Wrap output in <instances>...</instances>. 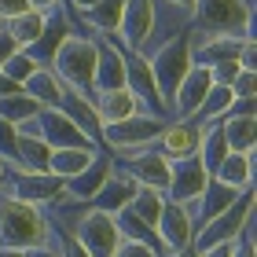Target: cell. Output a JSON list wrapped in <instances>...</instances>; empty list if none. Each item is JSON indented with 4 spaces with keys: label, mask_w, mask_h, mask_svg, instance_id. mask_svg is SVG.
Instances as JSON below:
<instances>
[{
    "label": "cell",
    "mask_w": 257,
    "mask_h": 257,
    "mask_svg": "<svg viewBox=\"0 0 257 257\" xmlns=\"http://www.w3.org/2000/svg\"><path fill=\"white\" fill-rule=\"evenodd\" d=\"M118 166L140 184V188H155V191L166 195V184H169V162L162 158L155 147H147L144 155H136V158H128V162H118Z\"/></svg>",
    "instance_id": "2e32d148"
},
{
    "label": "cell",
    "mask_w": 257,
    "mask_h": 257,
    "mask_svg": "<svg viewBox=\"0 0 257 257\" xmlns=\"http://www.w3.org/2000/svg\"><path fill=\"white\" fill-rule=\"evenodd\" d=\"M220 133H224L228 151L250 155L253 144H257V118H235V114H224V118H220Z\"/></svg>",
    "instance_id": "484cf974"
},
{
    "label": "cell",
    "mask_w": 257,
    "mask_h": 257,
    "mask_svg": "<svg viewBox=\"0 0 257 257\" xmlns=\"http://www.w3.org/2000/svg\"><path fill=\"white\" fill-rule=\"evenodd\" d=\"M0 30H4V22H0Z\"/></svg>",
    "instance_id": "816d5d0a"
},
{
    "label": "cell",
    "mask_w": 257,
    "mask_h": 257,
    "mask_svg": "<svg viewBox=\"0 0 257 257\" xmlns=\"http://www.w3.org/2000/svg\"><path fill=\"white\" fill-rule=\"evenodd\" d=\"M48 228H52V239H55L52 246L59 250V257H88V250L81 246V242H77L74 235H70L66 228H59V224H52V220H48Z\"/></svg>",
    "instance_id": "836d02e7"
},
{
    "label": "cell",
    "mask_w": 257,
    "mask_h": 257,
    "mask_svg": "<svg viewBox=\"0 0 257 257\" xmlns=\"http://www.w3.org/2000/svg\"><path fill=\"white\" fill-rule=\"evenodd\" d=\"M202 257H231V242H224V246H213V250H206Z\"/></svg>",
    "instance_id": "7dc6e473"
},
{
    "label": "cell",
    "mask_w": 257,
    "mask_h": 257,
    "mask_svg": "<svg viewBox=\"0 0 257 257\" xmlns=\"http://www.w3.org/2000/svg\"><path fill=\"white\" fill-rule=\"evenodd\" d=\"M37 114H41V107L26 96V92H15V96L0 99V118L11 121V125H30V121H37Z\"/></svg>",
    "instance_id": "1f68e13d"
},
{
    "label": "cell",
    "mask_w": 257,
    "mask_h": 257,
    "mask_svg": "<svg viewBox=\"0 0 257 257\" xmlns=\"http://www.w3.org/2000/svg\"><path fill=\"white\" fill-rule=\"evenodd\" d=\"M253 177H257V155L250 151V155H235V151H228L224 162L217 166L213 180L228 184V188L235 191H253Z\"/></svg>",
    "instance_id": "7402d4cb"
},
{
    "label": "cell",
    "mask_w": 257,
    "mask_h": 257,
    "mask_svg": "<svg viewBox=\"0 0 257 257\" xmlns=\"http://www.w3.org/2000/svg\"><path fill=\"white\" fill-rule=\"evenodd\" d=\"M30 125H33V133H37L52 151H59V147H96L63 110H41L37 121H30Z\"/></svg>",
    "instance_id": "7c38bea8"
},
{
    "label": "cell",
    "mask_w": 257,
    "mask_h": 257,
    "mask_svg": "<svg viewBox=\"0 0 257 257\" xmlns=\"http://www.w3.org/2000/svg\"><path fill=\"white\" fill-rule=\"evenodd\" d=\"M26 257H59L55 246H37V250H26Z\"/></svg>",
    "instance_id": "bcb514c9"
},
{
    "label": "cell",
    "mask_w": 257,
    "mask_h": 257,
    "mask_svg": "<svg viewBox=\"0 0 257 257\" xmlns=\"http://www.w3.org/2000/svg\"><path fill=\"white\" fill-rule=\"evenodd\" d=\"M228 114H235V118H257V114H253V99H235Z\"/></svg>",
    "instance_id": "7bdbcfd3"
},
{
    "label": "cell",
    "mask_w": 257,
    "mask_h": 257,
    "mask_svg": "<svg viewBox=\"0 0 257 257\" xmlns=\"http://www.w3.org/2000/svg\"><path fill=\"white\" fill-rule=\"evenodd\" d=\"M59 110H63L66 118L74 121V125H77V128H81V133H85L88 140H92V144L99 147V128H103V125H99V114H96V107H92V96H81V92H66Z\"/></svg>",
    "instance_id": "cb8c5ba5"
},
{
    "label": "cell",
    "mask_w": 257,
    "mask_h": 257,
    "mask_svg": "<svg viewBox=\"0 0 257 257\" xmlns=\"http://www.w3.org/2000/svg\"><path fill=\"white\" fill-rule=\"evenodd\" d=\"M52 74L70 92L92 96V85H96V37L92 33H70L52 59Z\"/></svg>",
    "instance_id": "3957f363"
},
{
    "label": "cell",
    "mask_w": 257,
    "mask_h": 257,
    "mask_svg": "<svg viewBox=\"0 0 257 257\" xmlns=\"http://www.w3.org/2000/svg\"><path fill=\"white\" fill-rule=\"evenodd\" d=\"M15 52H19V44L8 37V30H0V66H4V63H8Z\"/></svg>",
    "instance_id": "60d3db41"
},
{
    "label": "cell",
    "mask_w": 257,
    "mask_h": 257,
    "mask_svg": "<svg viewBox=\"0 0 257 257\" xmlns=\"http://www.w3.org/2000/svg\"><path fill=\"white\" fill-rule=\"evenodd\" d=\"M191 26L202 33L253 37V0H195Z\"/></svg>",
    "instance_id": "277c9868"
},
{
    "label": "cell",
    "mask_w": 257,
    "mask_h": 257,
    "mask_svg": "<svg viewBox=\"0 0 257 257\" xmlns=\"http://www.w3.org/2000/svg\"><path fill=\"white\" fill-rule=\"evenodd\" d=\"M96 4H99V0H70V8H74L77 15H88V11L96 8Z\"/></svg>",
    "instance_id": "ee69618b"
},
{
    "label": "cell",
    "mask_w": 257,
    "mask_h": 257,
    "mask_svg": "<svg viewBox=\"0 0 257 257\" xmlns=\"http://www.w3.org/2000/svg\"><path fill=\"white\" fill-rule=\"evenodd\" d=\"M158 30V4L155 0H125L121 22H118V37L125 44V55H147L151 41Z\"/></svg>",
    "instance_id": "52a82bcc"
},
{
    "label": "cell",
    "mask_w": 257,
    "mask_h": 257,
    "mask_svg": "<svg viewBox=\"0 0 257 257\" xmlns=\"http://www.w3.org/2000/svg\"><path fill=\"white\" fill-rule=\"evenodd\" d=\"M151 59V74H155V85H158V96L166 103V114H169V99L177 85L184 81V74L191 70V33H177V37L162 41L155 52L147 55Z\"/></svg>",
    "instance_id": "5b68a950"
},
{
    "label": "cell",
    "mask_w": 257,
    "mask_h": 257,
    "mask_svg": "<svg viewBox=\"0 0 257 257\" xmlns=\"http://www.w3.org/2000/svg\"><path fill=\"white\" fill-rule=\"evenodd\" d=\"M74 206H77L74 217L55 213L59 217L55 224L66 228L70 235L88 250V257H114V250L121 246V231H118V224H114V217L103 213V209H96V206H81V202H74Z\"/></svg>",
    "instance_id": "7a4b0ae2"
},
{
    "label": "cell",
    "mask_w": 257,
    "mask_h": 257,
    "mask_svg": "<svg viewBox=\"0 0 257 257\" xmlns=\"http://www.w3.org/2000/svg\"><path fill=\"white\" fill-rule=\"evenodd\" d=\"M30 11H41V15H52V11L63 8V0H26Z\"/></svg>",
    "instance_id": "b9f144b4"
},
{
    "label": "cell",
    "mask_w": 257,
    "mask_h": 257,
    "mask_svg": "<svg viewBox=\"0 0 257 257\" xmlns=\"http://www.w3.org/2000/svg\"><path fill=\"white\" fill-rule=\"evenodd\" d=\"M121 11H125V0H99L88 15H81V22L92 30V37H110V33H118Z\"/></svg>",
    "instance_id": "83f0119b"
},
{
    "label": "cell",
    "mask_w": 257,
    "mask_h": 257,
    "mask_svg": "<svg viewBox=\"0 0 257 257\" xmlns=\"http://www.w3.org/2000/svg\"><path fill=\"white\" fill-rule=\"evenodd\" d=\"M0 257H26L22 250H0Z\"/></svg>",
    "instance_id": "f907efd6"
},
{
    "label": "cell",
    "mask_w": 257,
    "mask_h": 257,
    "mask_svg": "<svg viewBox=\"0 0 257 257\" xmlns=\"http://www.w3.org/2000/svg\"><path fill=\"white\" fill-rule=\"evenodd\" d=\"M198 136H202L198 121H169L162 128V136L155 140V151L173 166V162H184V158L198 155Z\"/></svg>",
    "instance_id": "4fadbf2b"
},
{
    "label": "cell",
    "mask_w": 257,
    "mask_h": 257,
    "mask_svg": "<svg viewBox=\"0 0 257 257\" xmlns=\"http://www.w3.org/2000/svg\"><path fill=\"white\" fill-rule=\"evenodd\" d=\"M110 169H114V158L107 155V151H96V158L88 162V169H85V173H77L74 180H66V198H70V202L88 206L92 198H96V191L103 188V184H107Z\"/></svg>",
    "instance_id": "9a60e30c"
},
{
    "label": "cell",
    "mask_w": 257,
    "mask_h": 257,
    "mask_svg": "<svg viewBox=\"0 0 257 257\" xmlns=\"http://www.w3.org/2000/svg\"><path fill=\"white\" fill-rule=\"evenodd\" d=\"M239 66L242 70H257V41L253 37H242V44H239Z\"/></svg>",
    "instance_id": "8d00e7d4"
},
{
    "label": "cell",
    "mask_w": 257,
    "mask_h": 257,
    "mask_svg": "<svg viewBox=\"0 0 257 257\" xmlns=\"http://www.w3.org/2000/svg\"><path fill=\"white\" fill-rule=\"evenodd\" d=\"M250 213H253V191H242V195L235 198V202H231V206L224 209V213H217L213 220H206L202 228H195V239H191V246H195L198 253H206V250H213V246L235 242Z\"/></svg>",
    "instance_id": "8992f818"
},
{
    "label": "cell",
    "mask_w": 257,
    "mask_h": 257,
    "mask_svg": "<svg viewBox=\"0 0 257 257\" xmlns=\"http://www.w3.org/2000/svg\"><path fill=\"white\" fill-rule=\"evenodd\" d=\"M96 151H103V147H59V151H52V158H48V173L59 177V180H74L77 173L88 169V162L96 158Z\"/></svg>",
    "instance_id": "d4e9b609"
},
{
    "label": "cell",
    "mask_w": 257,
    "mask_h": 257,
    "mask_svg": "<svg viewBox=\"0 0 257 257\" xmlns=\"http://www.w3.org/2000/svg\"><path fill=\"white\" fill-rule=\"evenodd\" d=\"M136 188L140 184L128 177V173L118 166V162H114V169H110V177H107V184H103V188L96 191V198H92L88 206H96V209H103V213H121V209L133 202V195H136Z\"/></svg>",
    "instance_id": "e0dca14e"
},
{
    "label": "cell",
    "mask_w": 257,
    "mask_h": 257,
    "mask_svg": "<svg viewBox=\"0 0 257 257\" xmlns=\"http://www.w3.org/2000/svg\"><path fill=\"white\" fill-rule=\"evenodd\" d=\"M8 195L22 198L30 206H55L66 195V180L52 177V173H26V169H8Z\"/></svg>",
    "instance_id": "ba28073f"
},
{
    "label": "cell",
    "mask_w": 257,
    "mask_h": 257,
    "mask_svg": "<svg viewBox=\"0 0 257 257\" xmlns=\"http://www.w3.org/2000/svg\"><path fill=\"white\" fill-rule=\"evenodd\" d=\"M231 103H235V96H231V88H228V85H213V88L206 92V99H202V107H198L195 121H198V125L220 121V118H224V114L231 110Z\"/></svg>",
    "instance_id": "4dcf8cb0"
},
{
    "label": "cell",
    "mask_w": 257,
    "mask_h": 257,
    "mask_svg": "<svg viewBox=\"0 0 257 257\" xmlns=\"http://www.w3.org/2000/svg\"><path fill=\"white\" fill-rule=\"evenodd\" d=\"M92 107L99 114V125H114L125 118H136V114H147L144 103H140L128 88H114V92H96L92 96Z\"/></svg>",
    "instance_id": "d6986e66"
},
{
    "label": "cell",
    "mask_w": 257,
    "mask_h": 257,
    "mask_svg": "<svg viewBox=\"0 0 257 257\" xmlns=\"http://www.w3.org/2000/svg\"><path fill=\"white\" fill-rule=\"evenodd\" d=\"M0 191H8V166L0 162Z\"/></svg>",
    "instance_id": "681fc988"
},
{
    "label": "cell",
    "mask_w": 257,
    "mask_h": 257,
    "mask_svg": "<svg viewBox=\"0 0 257 257\" xmlns=\"http://www.w3.org/2000/svg\"><path fill=\"white\" fill-rule=\"evenodd\" d=\"M231 96L235 99H253V92H257V70H239L235 81H231Z\"/></svg>",
    "instance_id": "d590c367"
},
{
    "label": "cell",
    "mask_w": 257,
    "mask_h": 257,
    "mask_svg": "<svg viewBox=\"0 0 257 257\" xmlns=\"http://www.w3.org/2000/svg\"><path fill=\"white\" fill-rule=\"evenodd\" d=\"M239 70H242L239 63H220V66H213V70H209V74H213V85H231Z\"/></svg>",
    "instance_id": "f35d334b"
},
{
    "label": "cell",
    "mask_w": 257,
    "mask_h": 257,
    "mask_svg": "<svg viewBox=\"0 0 257 257\" xmlns=\"http://www.w3.org/2000/svg\"><path fill=\"white\" fill-rule=\"evenodd\" d=\"M202 128V136H198V162H202V169L213 177L217 173V166L224 162V155H228V144H224V133H220V121H209V125H198Z\"/></svg>",
    "instance_id": "4316f807"
},
{
    "label": "cell",
    "mask_w": 257,
    "mask_h": 257,
    "mask_svg": "<svg viewBox=\"0 0 257 257\" xmlns=\"http://www.w3.org/2000/svg\"><path fill=\"white\" fill-rule=\"evenodd\" d=\"M114 257H158V253H155V250H147V246H140V242L121 239V246L114 250Z\"/></svg>",
    "instance_id": "ab89813d"
},
{
    "label": "cell",
    "mask_w": 257,
    "mask_h": 257,
    "mask_svg": "<svg viewBox=\"0 0 257 257\" xmlns=\"http://www.w3.org/2000/svg\"><path fill=\"white\" fill-rule=\"evenodd\" d=\"M169 257H202V253H198V250H195V246H184V250H180V253H169Z\"/></svg>",
    "instance_id": "c3c4849f"
},
{
    "label": "cell",
    "mask_w": 257,
    "mask_h": 257,
    "mask_svg": "<svg viewBox=\"0 0 257 257\" xmlns=\"http://www.w3.org/2000/svg\"><path fill=\"white\" fill-rule=\"evenodd\" d=\"M242 191H235V188H228V184H220V180H213L209 177L206 180V188H202V195L195 198V206H191V220H195V228H202L206 220H213L217 213H224V209L235 202Z\"/></svg>",
    "instance_id": "44dd1931"
},
{
    "label": "cell",
    "mask_w": 257,
    "mask_h": 257,
    "mask_svg": "<svg viewBox=\"0 0 257 257\" xmlns=\"http://www.w3.org/2000/svg\"><path fill=\"white\" fill-rule=\"evenodd\" d=\"M70 33H74V26H70V15L59 8V11H52V15H48V26H44L41 41L30 44V48H22V52H30L33 59H37V66H52L55 52L63 48V41L70 37Z\"/></svg>",
    "instance_id": "ffe728a7"
},
{
    "label": "cell",
    "mask_w": 257,
    "mask_h": 257,
    "mask_svg": "<svg viewBox=\"0 0 257 257\" xmlns=\"http://www.w3.org/2000/svg\"><path fill=\"white\" fill-rule=\"evenodd\" d=\"M162 206H166V195H162V191H155V188H136L133 202H128L125 209H128V213H133L136 220H144L147 228H155V224H158Z\"/></svg>",
    "instance_id": "f546056e"
},
{
    "label": "cell",
    "mask_w": 257,
    "mask_h": 257,
    "mask_svg": "<svg viewBox=\"0 0 257 257\" xmlns=\"http://www.w3.org/2000/svg\"><path fill=\"white\" fill-rule=\"evenodd\" d=\"M155 231H158L162 250H166V257H169V253H180L184 246H191V239H195V220H191V213H188L184 206L166 202V206H162V213H158Z\"/></svg>",
    "instance_id": "8fae6325"
},
{
    "label": "cell",
    "mask_w": 257,
    "mask_h": 257,
    "mask_svg": "<svg viewBox=\"0 0 257 257\" xmlns=\"http://www.w3.org/2000/svg\"><path fill=\"white\" fill-rule=\"evenodd\" d=\"M15 140H19V128L0 118V162L4 166H15Z\"/></svg>",
    "instance_id": "e575fe53"
},
{
    "label": "cell",
    "mask_w": 257,
    "mask_h": 257,
    "mask_svg": "<svg viewBox=\"0 0 257 257\" xmlns=\"http://www.w3.org/2000/svg\"><path fill=\"white\" fill-rule=\"evenodd\" d=\"M209 180V173L202 169L198 158H184V162H173L169 166V184H166V202H177V206H191L198 195H202Z\"/></svg>",
    "instance_id": "30bf717a"
},
{
    "label": "cell",
    "mask_w": 257,
    "mask_h": 257,
    "mask_svg": "<svg viewBox=\"0 0 257 257\" xmlns=\"http://www.w3.org/2000/svg\"><path fill=\"white\" fill-rule=\"evenodd\" d=\"M125 59L128 55L121 52V44H114L110 37H96V85H92V96L125 88Z\"/></svg>",
    "instance_id": "5bb4252c"
},
{
    "label": "cell",
    "mask_w": 257,
    "mask_h": 257,
    "mask_svg": "<svg viewBox=\"0 0 257 257\" xmlns=\"http://www.w3.org/2000/svg\"><path fill=\"white\" fill-rule=\"evenodd\" d=\"M37 59H33V55L30 52H15V55H11V59L4 63V66H0V74H4V77H11V81H15V85H26V81L33 77V74H37Z\"/></svg>",
    "instance_id": "d6a6232c"
},
{
    "label": "cell",
    "mask_w": 257,
    "mask_h": 257,
    "mask_svg": "<svg viewBox=\"0 0 257 257\" xmlns=\"http://www.w3.org/2000/svg\"><path fill=\"white\" fill-rule=\"evenodd\" d=\"M19 140H15V166L8 169H26V173H48V158L52 147L33 133V125H15Z\"/></svg>",
    "instance_id": "ac0fdd59"
},
{
    "label": "cell",
    "mask_w": 257,
    "mask_h": 257,
    "mask_svg": "<svg viewBox=\"0 0 257 257\" xmlns=\"http://www.w3.org/2000/svg\"><path fill=\"white\" fill-rule=\"evenodd\" d=\"M52 246V228L48 217L37 206L0 191V250H37Z\"/></svg>",
    "instance_id": "6da1fadb"
},
{
    "label": "cell",
    "mask_w": 257,
    "mask_h": 257,
    "mask_svg": "<svg viewBox=\"0 0 257 257\" xmlns=\"http://www.w3.org/2000/svg\"><path fill=\"white\" fill-rule=\"evenodd\" d=\"M44 26H48V15H41V11H26V15H19V19L4 22L8 37L15 41L19 48H30V44H37V41H41V33H44Z\"/></svg>",
    "instance_id": "f1b7e54d"
},
{
    "label": "cell",
    "mask_w": 257,
    "mask_h": 257,
    "mask_svg": "<svg viewBox=\"0 0 257 257\" xmlns=\"http://www.w3.org/2000/svg\"><path fill=\"white\" fill-rule=\"evenodd\" d=\"M162 4H169V8H177V11H184V15L191 19V8H195V0H162Z\"/></svg>",
    "instance_id": "f6af8a7d"
},
{
    "label": "cell",
    "mask_w": 257,
    "mask_h": 257,
    "mask_svg": "<svg viewBox=\"0 0 257 257\" xmlns=\"http://www.w3.org/2000/svg\"><path fill=\"white\" fill-rule=\"evenodd\" d=\"M209 88H213V74H209L206 66L191 63V70L184 74V81L177 85V92H173V99H169V114L177 121H195V114L202 107Z\"/></svg>",
    "instance_id": "9c48e42d"
},
{
    "label": "cell",
    "mask_w": 257,
    "mask_h": 257,
    "mask_svg": "<svg viewBox=\"0 0 257 257\" xmlns=\"http://www.w3.org/2000/svg\"><path fill=\"white\" fill-rule=\"evenodd\" d=\"M26 11H30L26 0H0V22H11V19L26 15Z\"/></svg>",
    "instance_id": "74e56055"
},
{
    "label": "cell",
    "mask_w": 257,
    "mask_h": 257,
    "mask_svg": "<svg viewBox=\"0 0 257 257\" xmlns=\"http://www.w3.org/2000/svg\"><path fill=\"white\" fill-rule=\"evenodd\" d=\"M22 92H26V96L37 103L41 110H59V107H63V96H66L70 88L52 74V66H41L37 74H33L26 85H22Z\"/></svg>",
    "instance_id": "603a6c76"
}]
</instances>
